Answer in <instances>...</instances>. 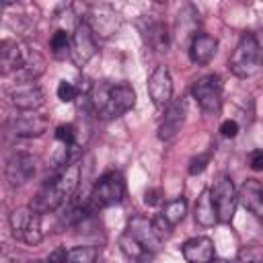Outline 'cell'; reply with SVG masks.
<instances>
[{
  "label": "cell",
  "instance_id": "cell-1",
  "mask_svg": "<svg viewBox=\"0 0 263 263\" xmlns=\"http://www.w3.org/2000/svg\"><path fill=\"white\" fill-rule=\"evenodd\" d=\"M78 183H80V162H70L64 168H60V173L53 179L41 185V189L31 201V208L39 214L55 212L58 208L66 205L72 199V195L78 189Z\"/></svg>",
  "mask_w": 263,
  "mask_h": 263
},
{
  "label": "cell",
  "instance_id": "cell-2",
  "mask_svg": "<svg viewBox=\"0 0 263 263\" xmlns=\"http://www.w3.org/2000/svg\"><path fill=\"white\" fill-rule=\"evenodd\" d=\"M90 105L101 119H117L136 105V90L125 82H97L90 90Z\"/></svg>",
  "mask_w": 263,
  "mask_h": 263
},
{
  "label": "cell",
  "instance_id": "cell-3",
  "mask_svg": "<svg viewBox=\"0 0 263 263\" xmlns=\"http://www.w3.org/2000/svg\"><path fill=\"white\" fill-rule=\"evenodd\" d=\"M261 64V45L255 37V33L247 31L240 35L232 55H230V72L238 78H249L259 70Z\"/></svg>",
  "mask_w": 263,
  "mask_h": 263
},
{
  "label": "cell",
  "instance_id": "cell-4",
  "mask_svg": "<svg viewBox=\"0 0 263 263\" xmlns=\"http://www.w3.org/2000/svg\"><path fill=\"white\" fill-rule=\"evenodd\" d=\"M123 197H125V181H123L121 173L109 171L95 181L88 201L95 210H105V208H113V205L121 203Z\"/></svg>",
  "mask_w": 263,
  "mask_h": 263
},
{
  "label": "cell",
  "instance_id": "cell-5",
  "mask_svg": "<svg viewBox=\"0 0 263 263\" xmlns=\"http://www.w3.org/2000/svg\"><path fill=\"white\" fill-rule=\"evenodd\" d=\"M12 236L25 245H39L43 238L41 230V214L33 208H16L10 212L8 218Z\"/></svg>",
  "mask_w": 263,
  "mask_h": 263
},
{
  "label": "cell",
  "instance_id": "cell-6",
  "mask_svg": "<svg viewBox=\"0 0 263 263\" xmlns=\"http://www.w3.org/2000/svg\"><path fill=\"white\" fill-rule=\"evenodd\" d=\"M212 193V201L216 205V214H218V222L222 224H230L238 205V191L232 183V179L228 175H220L214 185L210 187Z\"/></svg>",
  "mask_w": 263,
  "mask_h": 263
},
{
  "label": "cell",
  "instance_id": "cell-7",
  "mask_svg": "<svg viewBox=\"0 0 263 263\" xmlns=\"http://www.w3.org/2000/svg\"><path fill=\"white\" fill-rule=\"evenodd\" d=\"M84 23L92 29L95 37H101V39H109L111 35H115L121 29V16L115 12V8L111 4H105V2L90 4L86 8Z\"/></svg>",
  "mask_w": 263,
  "mask_h": 263
},
{
  "label": "cell",
  "instance_id": "cell-8",
  "mask_svg": "<svg viewBox=\"0 0 263 263\" xmlns=\"http://www.w3.org/2000/svg\"><path fill=\"white\" fill-rule=\"evenodd\" d=\"M191 95L193 99L197 101V105L201 107L203 113L208 115H214L220 111V105H222V80L218 74H208V76H201L193 82V88H191Z\"/></svg>",
  "mask_w": 263,
  "mask_h": 263
},
{
  "label": "cell",
  "instance_id": "cell-9",
  "mask_svg": "<svg viewBox=\"0 0 263 263\" xmlns=\"http://www.w3.org/2000/svg\"><path fill=\"white\" fill-rule=\"evenodd\" d=\"M138 33L146 47L154 51H166L171 45V31L164 21H160L154 14H142L136 23Z\"/></svg>",
  "mask_w": 263,
  "mask_h": 263
},
{
  "label": "cell",
  "instance_id": "cell-10",
  "mask_svg": "<svg viewBox=\"0 0 263 263\" xmlns=\"http://www.w3.org/2000/svg\"><path fill=\"white\" fill-rule=\"evenodd\" d=\"M95 53H97V37L84 21H78L74 31H72L70 58L78 68H82L95 58Z\"/></svg>",
  "mask_w": 263,
  "mask_h": 263
},
{
  "label": "cell",
  "instance_id": "cell-11",
  "mask_svg": "<svg viewBox=\"0 0 263 263\" xmlns=\"http://www.w3.org/2000/svg\"><path fill=\"white\" fill-rule=\"evenodd\" d=\"M148 95L158 109H166L173 103V78L164 64H158L148 76Z\"/></svg>",
  "mask_w": 263,
  "mask_h": 263
},
{
  "label": "cell",
  "instance_id": "cell-12",
  "mask_svg": "<svg viewBox=\"0 0 263 263\" xmlns=\"http://www.w3.org/2000/svg\"><path fill=\"white\" fill-rule=\"evenodd\" d=\"M35 171H37L35 158L27 152H16L6 160L4 177H6L10 187H21L35 177Z\"/></svg>",
  "mask_w": 263,
  "mask_h": 263
},
{
  "label": "cell",
  "instance_id": "cell-13",
  "mask_svg": "<svg viewBox=\"0 0 263 263\" xmlns=\"http://www.w3.org/2000/svg\"><path fill=\"white\" fill-rule=\"evenodd\" d=\"M29 45L16 41V39H2L0 41V72L4 76L8 74H18L21 68L25 66Z\"/></svg>",
  "mask_w": 263,
  "mask_h": 263
},
{
  "label": "cell",
  "instance_id": "cell-14",
  "mask_svg": "<svg viewBox=\"0 0 263 263\" xmlns=\"http://www.w3.org/2000/svg\"><path fill=\"white\" fill-rule=\"evenodd\" d=\"M49 119L35 111H23L10 121V132L16 138H39L47 132Z\"/></svg>",
  "mask_w": 263,
  "mask_h": 263
},
{
  "label": "cell",
  "instance_id": "cell-15",
  "mask_svg": "<svg viewBox=\"0 0 263 263\" xmlns=\"http://www.w3.org/2000/svg\"><path fill=\"white\" fill-rule=\"evenodd\" d=\"M8 99L21 111H37L45 103V92L33 82H21L8 90Z\"/></svg>",
  "mask_w": 263,
  "mask_h": 263
},
{
  "label": "cell",
  "instance_id": "cell-16",
  "mask_svg": "<svg viewBox=\"0 0 263 263\" xmlns=\"http://www.w3.org/2000/svg\"><path fill=\"white\" fill-rule=\"evenodd\" d=\"M185 113H187V109H185L183 101H173L164 109V115H162V119L158 123V138L162 142L173 140L181 132V127L185 123Z\"/></svg>",
  "mask_w": 263,
  "mask_h": 263
},
{
  "label": "cell",
  "instance_id": "cell-17",
  "mask_svg": "<svg viewBox=\"0 0 263 263\" xmlns=\"http://www.w3.org/2000/svg\"><path fill=\"white\" fill-rule=\"evenodd\" d=\"M238 203L257 220H263V183L259 179L242 181L238 187Z\"/></svg>",
  "mask_w": 263,
  "mask_h": 263
},
{
  "label": "cell",
  "instance_id": "cell-18",
  "mask_svg": "<svg viewBox=\"0 0 263 263\" xmlns=\"http://www.w3.org/2000/svg\"><path fill=\"white\" fill-rule=\"evenodd\" d=\"M218 51V39L203 33L195 31L191 41H189V58L195 66H208Z\"/></svg>",
  "mask_w": 263,
  "mask_h": 263
},
{
  "label": "cell",
  "instance_id": "cell-19",
  "mask_svg": "<svg viewBox=\"0 0 263 263\" xmlns=\"http://www.w3.org/2000/svg\"><path fill=\"white\" fill-rule=\"evenodd\" d=\"M125 230H127L136 240H140L150 253L156 255V253L160 251L162 240L156 236V232H154V228H152V220H148V218H144V216H134V218H129Z\"/></svg>",
  "mask_w": 263,
  "mask_h": 263
},
{
  "label": "cell",
  "instance_id": "cell-20",
  "mask_svg": "<svg viewBox=\"0 0 263 263\" xmlns=\"http://www.w3.org/2000/svg\"><path fill=\"white\" fill-rule=\"evenodd\" d=\"M181 253L187 263H212L214 261V242L208 236H195V238H189L181 247Z\"/></svg>",
  "mask_w": 263,
  "mask_h": 263
},
{
  "label": "cell",
  "instance_id": "cell-21",
  "mask_svg": "<svg viewBox=\"0 0 263 263\" xmlns=\"http://www.w3.org/2000/svg\"><path fill=\"white\" fill-rule=\"evenodd\" d=\"M117 245H119V251L123 253L125 259H129L132 263H150L154 253H150L140 240H136L127 230L121 232V236L117 238Z\"/></svg>",
  "mask_w": 263,
  "mask_h": 263
},
{
  "label": "cell",
  "instance_id": "cell-22",
  "mask_svg": "<svg viewBox=\"0 0 263 263\" xmlns=\"http://www.w3.org/2000/svg\"><path fill=\"white\" fill-rule=\"evenodd\" d=\"M43 72H45V58H43L37 49L29 47L25 66H23L21 72L16 74V80H18V82H35Z\"/></svg>",
  "mask_w": 263,
  "mask_h": 263
},
{
  "label": "cell",
  "instance_id": "cell-23",
  "mask_svg": "<svg viewBox=\"0 0 263 263\" xmlns=\"http://www.w3.org/2000/svg\"><path fill=\"white\" fill-rule=\"evenodd\" d=\"M195 222L203 228H210L218 222V214H216V205L212 201V193L210 189H203L197 197V203H195Z\"/></svg>",
  "mask_w": 263,
  "mask_h": 263
},
{
  "label": "cell",
  "instance_id": "cell-24",
  "mask_svg": "<svg viewBox=\"0 0 263 263\" xmlns=\"http://www.w3.org/2000/svg\"><path fill=\"white\" fill-rule=\"evenodd\" d=\"M160 214H162V218L175 228V226L185 218V214H187V201H185V197H177V199L166 201Z\"/></svg>",
  "mask_w": 263,
  "mask_h": 263
},
{
  "label": "cell",
  "instance_id": "cell-25",
  "mask_svg": "<svg viewBox=\"0 0 263 263\" xmlns=\"http://www.w3.org/2000/svg\"><path fill=\"white\" fill-rule=\"evenodd\" d=\"M99 257V249L90 247V245H80L68 251L66 255V263H97Z\"/></svg>",
  "mask_w": 263,
  "mask_h": 263
},
{
  "label": "cell",
  "instance_id": "cell-26",
  "mask_svg": "<svg viewBox=\"0 0 263 263\" xmlns=\"http://www.w3.org/2000/svg\"><path fill=\"white\" fill-rule=\"evenodd\" d=\"M49 45H51V51L55 58H64V55H70V45H72V35L66 31V29H55L51 39H49Z\"/></svg>",
  "mask_w": 263,
  "mask_h": 263
},
{
  "label": "cell",
  "instance_id": "cell-27",
  "mask_svg": "<svg viewBox=\"0 0 263 263\" xmlns=\"http://www.w3.org/2000/svg\"><path fill=\"white\" fill-rule=\"evenodd\" d=\"M234 263H263V247L259 245H245L236 253Z\"/></svg>",
  "mask_w": 263,
  "mask_h": 263
},
{
  "label": "cell",
  "instance_id": "cell-28",
  "mask_svg": "<svg viewBox=\"0 0 263 263\" xmlns=\"http://www.w3.org/2000/svg\"><path fill=\"white\" fill-rule=\"evenodd\" d=\"M55 140H58L60 144H66V146L74 148V144H76V127H74L72 123H62V125H58V127H55Z\"/></svg>",
  "mask_w": 263,
  "mask_h": 263
},
{
  "label": "cell",
  "instance_id": "cell-29",
  "mask_svg": "<svg viewBox=\"0 0 263 263\" xmlns=\"http://www.w3.org/2000/svg\"><path fill=\"white\" fill-rule=\"evenodd\" d=\"M78 86H74L72 82H68V80H62L60 84H58V99L62 101V103H72L76 97H78Z\"/></svg>",
  "mask_w": 263,
  "mask_h": 263
},
{
  "label": "cell",
  "instance_id": "cell-30",
  "mask_svg": "<svg viewBox=\"0 0 263 263\" xmlns=\"http://www.w3.org/2000/svg\"><path fill=\"white\" fill-rule=\"evenodd\" d=\"M152 220V228H154V232H156V236L160 238V240H164V238H168L171 236V232H173V226L162 218V214H156L154 218H150Z\"/></svg>",
  "mask_w": 263,
  "mask_h": 263
},
{
  "label": "cell",
  "instance_id": "cell-31",
  "mask_svg": "<svg viewBox=\"0 0 263 263\" xmlns=\"http://www.w3.org/2000/svg\"><path fill=\"white\" fill-rule=\"evenodd\" d=\"M210 158H212V152H203V154H197L189 160V175H199L205 171V166L210 164Z\"/></svg>",
  "mask_w": 263,
  "mask_h": 263
},
{
  "label": "cell",
  "instance_id": "cell-32",
  "mask_svg": "<svg viewBox=\"0 0 263 263\" xmlns=\"http://www.w3.org/2000/svg\"><path fill=\"white\" fill-rule=\"evenodd\" d=\"M220 134H222L224 138H236V134H238V123H236L234 119L222 121V123H220Z\"/></svg>",
  "mask_w": 263,
  "mask_h": 263
},
{
  "label": "cell",
  "instance_id": "cell-33",
  "mask_svg": "<svg viewBox=\"0 0 263 263\" xmlns=\"http://www.w3.org/2000/svg\"><path fill=\"white\" fill-rule=\"evenodd\" d=\"M160 201H162V191L158 187L146 189V193H144V203L146 205H158Z\"/></svg>",
  "mask_w": 263,
  "mask_h": 263
},
{
  "label": "cell",
  "instance_id": "cell-34",
  "mask_svg": "<svg viewBox=\"0 0 263 263\" xmlns=\"http://www.w3.org/2000/svg\"><path fill=\"white\" fill-rule=\"evenodd\" d=\"M249 166L253 171H263V150H253L249 154Z\"/></svg>",
  "mask_w": 263,
  "mask_h": 263
},
{
  "label": "cell",
  "instance_id": "cell-35",
  "mask_svg": "<svg viewBox=\"0 0 263 263\" xmlns=\"http://www.w3.org/2000/svg\"><path fill=\"white\" fill-rule=\"evenodd\" d=\"M66 255H68V251L64 247H58V249H53L49 253V257H47L45 263H66Z\"/></svg>",
  "mask_w": 263,
  "mask_h": 263
},
{
  "label": "cell",
  "instance_id": "cell-36",
  "mask_svg": "<svg viewBox=\"0 0 263 263\" xmlns=\"http://www.w3.org/2000/svg\"><path fill=\"white\" fill-rule=\"evenodd\" d=\"M212 263H226V261H220V259H218V261H212Z\"/></svg>",
  "mask_w": 263,
  "mask_h": 263
},
{
  "label": "cell",
  "instance_id": "cell-37",
  "mask_svg": "<svg viewBox=\"0 0 263 263\" xmlns=\"http://www.w3.org/2000/svg\"><path fill=\"white\" fill-rule=\"evenodd\" d=\"M29 263H43V261H29Z\"/></svg>",
  "mask_w": 263,
  "mask_h": 263
}]
</instances>
